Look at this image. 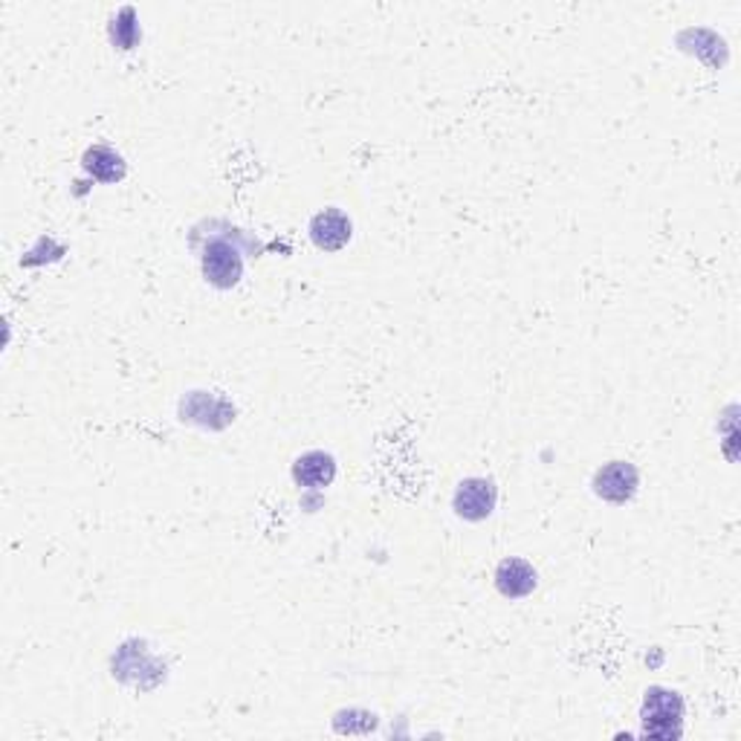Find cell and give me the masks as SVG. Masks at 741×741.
<instances>
[{"label":"cell","instance_id":"3","mask_svg":"<svg viewBox=\"0 0 741 741\" xmlns=\"http://www.w3.org/2000/svg\"><path fill=\"white\" fill-rule=\"evenodd\" d=\"M455 513L466 522H484L496 510V484L489 478H466L458 484L452 498Z\"/></svg>","mask_w":741,"mask_h":741},{"label":"cell","instance_id":"7","mask_svg":"<svg viewBox=\"0 0 741 741\" xmlns=\"http://www.w3.org/2000/svg\"><path fill=\"white\" fill-rule=\"evenodd\" d=\"M496 586L510 600L528 597L536 588V570H533L530 563H524V559H505L496 568Z\"/></svg>","mask_w":741,"mask_h":741},{"label":"cell","instance_id":"4","mask_svg":"<svg viewBox=\"0 0 741 741\" xmlns=\"http://www.w3.org/2000/svg\"><path fill=\"white\" fill-rule=\"evenodd\" d=\"M637 484H640V475L628 461H611L594 475V493L611 505H626L637 493Z\"/></svg>","mask_w":741,"mask_h":741},{"label":"cell","instance_id":"6","mask_svg":"<svg viewBox=\"0 0 741 741\" xmlns=\"http://www.w3.org/2000/svg\"><path fill=\"white\" fill-rule=\"evenodd\" d=\"M293 478L304 489H322L336 478V461L327 452H304L293 464Z\"/></svg>","mask_w":741,"mask_h":741},{"label":"cell","instance_id":"1","mask_svg":"<svg viewBox=\"0 0 741 741\" xmlns=\"http://www.w3.org/2000/svg\"><path fill=\"white\" fill-rule=\"evenodd\" d=\"M644 736H660V739H678L681 721H684V701L681 695L663 686H652L644 698Z\"/></svg>","mask_w":741,"mask_h":741},{"label":"cell","instance_id":"8","mask_svg":"<svg viewBox=\"0 0 741 741\" xmlns=\"http://www.w3.org/2000/svg\"><path fill=\"white\" fill-rule=\"evenodd\" d=\"M84 172H90L96 180H105V183H116V180L125 177V163L123 157L116 154L114 148L107 146H93L84 151Z\"/></svg>","mask_w":741,"mask_h":741},{"label":"cell","instance_id":"2","mask_svg":"<svg viewBox=\"0 0 741 741\" xmlns=\"http://www.w3.org/2000/svg\"><path fill=\"white\" fill-rule=\"evenodd\" d=\"M200 264H204L206 281L212 287H220V290L235 287L244 276V258L238 253V246H232L229 241H212L206 246Z\"/></svg>","mask_w":741,"mask_h":741},{"label":"cell","instance_id":"5","mask_svg":"<svg viewBox=\"0 0 741 741\" xmlns=\"http://www.w3.org/2000/svg\"><path fill=\"white\" fill-rule=\"evenodd\" d=\"M350 235H354V223H350V218L343 209H325V212H319L316 218L310 220V238L325 253L343 250L350 241Z\"/></svg>","mask_w":741,"mask_h":741}]
</instances>
